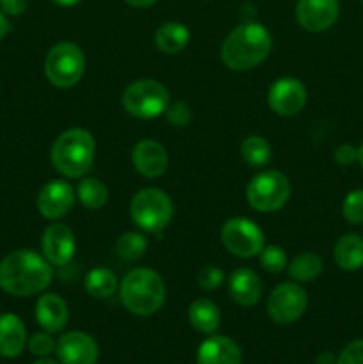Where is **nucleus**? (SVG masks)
I'll return each instance as SVG.
<instances>
[{
    "instance_id": "28",
    "label": "nucleus",
    "mask_w": 363,
    "mask_h": 364,
    "mask_svg": "<svg viewBox=\"0 0 363 364\" xmlns=\"http://www.w3.org/2000/svg\"><path fill=\"white\" fill-rule=\"evenodd\" d=\"M146 249H148V240L139 231H125L116 240L117 256L127 262H135V259L142 258Z\"/></svg>"
},
{
    "instance_id": "29",
    "label": "nucleus",
    "mask_w": 363,
    "mask_h": 364,
    "mask_svg": "<svg viewBox=\"0 0 363 364\" xmlns=\"http://www.w3.org/2000/svg\"><path fill=\"white\" fill-rule=\"evenodd\" d=\"M258 259L262 269L269 274H281L283 270H287L288 267V258L285 249L274 244L265 245V247L260 251Z\"/></svg>"
},
{
    "instance_id": "37",
    "label": "nucleus",
    "mask_w": 363,
    "mask_h": 364,
    "mask_svg": "<svg viewBox=\"0 0 363 364\" xmlns=\"http://www.w3.org/2000/svg\"><path fill=\"white\" fill-rule=\"evenodd\" d=\"M315 363L317 364H337V355L333 354V352H320L319 355L315 358Z\"/></svg>"
},
{
    "instance_id": "21",
    "label": "nucleus",
    "mask_w": 363,
    "mask_h": 364,
    "mask_svg": "<svg viewBox=\"0 0 363 364\" xmlns=\"http://www.w3.org/2000/svg\"><path fill=\"white\" fill-rule=\"evenodd\" d=\"M337 267L345 272H356L363 267V238L358 233H345L337 240L333 249Z\"/></svg>"
},
{
    "instance_id": "7",
    "label": "nucleus",
    "mask_w": 363,
    "mask_h": 364,
    "mask_svg": "<svg viewBox=\"0 0 363 364\" xmlns=\"http://www.w3.org/2000/svg\"><path fill=\"white\" fill-rule=\"evenodd\" d=\"M85 57L80 46L71 41H60L48 50L45 59L46 80L59 89H70L82 80Z\"/></svg>"
},
{
    "instance_id": "3",
    "label": "nucleus",
    "mask_w": 363,
    "mask_h": 364,
    "mask_svg": "<svg viewBox=\"0 0 363 364\" xmlns=\"http://www.w3.org/2000/svg\"><path fill=\"white\" fill-rule=\"evenodd\" d=\"M96 156V142L91 132L70 128L53 141L50 162L66 180H80L91 171Z\"/></svg>"
},
{
    "instance_id": "2",
    "label": "nucleus",
    "mask_w": 363,
    "mask_h": 364,
    "mask_svg": "<svg viewBox=\"0 0 363 364\" xmlns=\"http://www.w3.org/2000/svg\"><path fill=\"white\" fill-rule=\"evenodd\" d=\"M273 48V36L260 21L237 25L221 45V60L231 71H249L262 64Z\"/></svg>"
},
{
    "instance_id": "23",
    "label": "nucleus",
    "mask_w": 363,
    "mask_h": 364,
    "mask_svg": "<svg viewBox=\"0 0 363 364\" xmlns=\"http://www.w3.org/2000/svg\"><path fill=\"white\" fill-rule=\"evenodd\" d=\"M155 46L162 53L167 55H177L182 50H185V46L191 41V32L180 21H167L162 23L155 31Z\"/></svg>"
},
{
    "instance_id": "26",
    "label": "nucleus",
    "mask_w": 363,
    "mask_h": 364,
    "mask_svg": "<svg viewBox=\"0 0 363 364\" xmlns=\"http://www.w3.org/2000/svg\"><path fill=\"white\" fill-rule=\"evenodd\" d=\"M287 270L290 279L295 281V283H310V281H315L322 274L324 263L315 252H301L292 262H288Z\"/></svg>"
},
{
    "instance_id": "4",
    "label": "nucleus",
    "mask_w": 363,
    "mask_h": 364,
    "mask_svg": "<svg viewBox=\"0 0 363 364\" xmlns=\"http://www.w3.org/2000/svg\"><path fill=\"white\" fill-rule=\"evenodd\" d=\"M120 301L128 313L135 316H152L166 302V283L159 272L139 267L125 274L120 281Z\"/></svg>"
},
{
    "instance_id": "1",
    "label": "nucleus",
    "mask_w": 363,
    "mask_h": 364,
    "mask_svg": "<svg viewBox=\"0 0 363 364\" xmlns=\"http://www.w3.org/2000/svg\"><path fill=\"white\" fill-rule=\"evenodd\" d=\"M52 279V265L32 249H18L0 262V288L14 297L43 294Z\"/></svg>"
},
{
    "instance_id": "24",
    "label": "nucleus",
    "mask_w": 363,
    "mask_h": 364,
    "mask_svg": "<svg viewBox=\"0 0 363 364\" xmlns=\"http://www.w3.org/2000/svg\"><path fill=\"white\" fill-rule=\"evenodd\" d=\"M75 194L80 205L88 210H102L109 201V188L95 176H82Z\"/></svg>"
},
{
    "instance_id": "38",
    "label": "nucleus",
    "mask_w": 363,
    "mask_h": 364,
    "mask_svg": "<svg viewBox=\"0 0 363 364\" xmlns=\"http://www.w3.org/2000/svg\"><path fill=\"white\" fill-rule=\"evenodd\" d=\"M9 31H11L9 16H6V14L0 11V41H2L7 34H9Z\"/></svg>"
},
{
    "instance_id": "8",
    "label": "nucleus",
    "mask_w": 363,
    "mask_h": 364,
    "mask_svg": "<svg viewBox=\"0 0 363 364\" xmlns=\"http://www.w3.org/2000/svg\"><path fill=\"white\" fill-rule=\"evenodd\" d=\"M292 194L288 178L274 169L262 171L249 180L246 199L249 206L260 213H274L283 208Z\"/></svg>"
},
{
    "instance_id": "30",
    "label": "nucleus",
    "mask_w": 363,
    "mask_h": 364,
    "mask_svg": "<svg viewBox=\"0 0 363 364\" xmlns=\"http://www.w3.org/2000/svg\"><path fill=\"white\" fill-rule=\"evenodd\" d=\"M342 215L352 226L363 224V188L351 191L342 201Z\"/></svg>"
},
{
    "instance_id": "32",
    "label": "nucleus",
    "mask_w": 363,
    "mask_h": 364,
    "mask_svg": "<svg viewBox=\"0 0 363 364\" xmlns=\"http://www.w3.org/2000/svg\"><path fill=\"white\" fill-rule=\"evenodd\" d=\"M164 116H166L167 123H169L171 127L184 128L192 121V109L191 105L185 102H169Z\"/></svg>"
},
{
    "instance_id": "14",
    "label": "nucleus",
    "mask_w": 363,
    "mask_h": 364,
    "mask_svg": "<svg viewBox=\"0 0 363 364\" xmlns=\"http://www.w3.org/2000/svg\"><path fill=\"white\" fill-rule=\"evenodd\" d=\"M56 355L60 364H96L100 348L95 338L88 333L70 331L57 340Z\"/></svg>"
},
{
    "instance_id": "34",
    "label": "nucleus",
    "mask_w": 363,
    "mask_h": 364,
    "mask_svg": "<svg viewBox=\"0 0 363 364\" xmlns=\"http://www.w3.org/2000/svg\"><path fill=\"white\" fill-rule=\"evenodd\" d=\"M337 364H363V338L345 345L337 355Z\"/></svg>"
},
{
    "instance_id": "11",
    "label": "nucleus",
    "mask_w": 363,
    "mask_h": 364,
    "mask_svg": "<svg viewBox=\"0 0 363 364\" xmlns=\"http://www.w3.org/2000/svg\"><path fill=\"white\" fill-rule=\"evenodd\" d=\"M75 188L71 187L66 178L50 180L39 188L36 206L38 212L48 220H59L71 212L75 205Z\"/></svg>"
},
{
    "instance_id": "31",
    "label": "nucleus",
    "mask_w": 363,
    "mask_h": 364,
    "mask_svg": "<svg viewBox=\"0 0 363 364\" xmlns=\"http://www.w3.org/2000/svg\"><path fill=\"white\" fill-rule=\"evenodd\" d=\"M224 283V272L216 265H205L196 274V284L203 291H214Z\"/></svg>"
},
{
    "instance_id": "35",
    "label": "nucleus",
    "mask_w": 363,
    "mask_h": 364,
    "mask_svg": "<svg viewBox=\"0 0 363 364\" xmlns=\"http://www.w3.org/2000/svg\"><path fill=\"white\" fill-rule=\"evenodd\" d=\"M333 160L338 164V166H344V167L352 166L354 162H358V148L344 142V144H340L337 149H335Z\"/></svg>"
},
{
    "instance_id": "15",
    "label": "nucleus",
    "mask_w": 363,
    "mask_h": 364,
    "mask_svg": "<svg viewBox=\"0 0 363 364\" xmlns=\"http://www.w3.org/2000/svg\"><path fill=\"white\" fill-rule=\"evenodd\" d=\"M77 252L75 235L66 224L53 223L43 231L41 255L52 267H64L73 259Z\"/></svg>"
},
{
    "instance_id": "33",
    "label": "nucleus",
    "mask_w": 363,
    "mask_h": 364,
    "mask_svg": "<svg viewBox=\"0 0 363 364\" xmlns=\"http://www.w3.org/2000/svg\"><path fill=\"white\" fill-rule=\"evenodd\" d=\"M56 343L57 341L53 340L52 334L46 333V331L32 334L27 340L28 350H31V354L38 355V358H48L50 354H53L56 352Z\"/></svg>"
},
{
    "instance_id": "43",
    "label": "nucleus",
    "mask_w": 363,
    "mask_h": 364,
    "mask_svg": "<svg viewBox=\"0 0 363 364\" xmlns=\"http://www.w3.org/2000/svg\"><path fill=\"white\" fill-rule=\"evenodd\" d=\"M362 4H363V0H362Z\"/></svg>"
},
{
    "instance_id": "20",
    "label": "nucleus",
    "mask_w": 363,
    "mask_h": 364,
    "mask_svg": "<svg viewBox=\"0 0 363 364\" xmlns=\"http://www.w3.org/2000/svg\"><path fill=\"white\" fill-rule=\"evenodd\" d=\"M27 340V329L20 316L13 313L0 315V355L2 358H18L23 352Z\"/></svg>"
},
{
    "instance_id": "19",
    "label": "nucleus",
    "mask_w": 363,
    "mask_h": 364,
    "mask_svg": "<svg viewBox=\"0 0 363 364\" xmlns=\"http://www.w3.org/2000/svg\"><path fill=\"white\" fill-rule=\"evenodd\" d=\"M70 320L68 302L57 294H43L36 302V322L43 331L56 334L64 331Z\"/></svg>"
},
{
    "instance_id": "17",
    "label": "nucleus",
    "mask_w": 363,
    "mask_h": 364,
    "mask_svg": "<svg viewBox=\"0 0 363 364\" xmlns=\"http://www.w3.org/2000/svg\"><path fill=\"white\" fill-rule=\"evenodd\" d=\"M228 294L242 308H253L262 301L263 283L258 274L248 267L235 269L228 277Z\"/></svg>"
},
{
    "instance_id": "5",
    "label": "nucleus",
    "mask_w": 363,
    "mask_h": 364,
    "mask_svg": "<svg viewBox=\"0 0 363 364\" xmlns=\"http://www.w3.org/2000/svg\"><path fill=\"white\" fill-rule=\"evenodd\" d=\"M174 206L169 196L157 187L141 188L130 201V217L139 230L146 233H160L169 226Z\"/></svg>"
},
{
    "instance_id": "9",
    "label": "nucleus",
    "mask_w": 363,
    "mask_h": 364,
    "mask_svg": "<svg viewBox=\"0 0 363 364\" xmlns=\"http://www.w3.org/2000/svg\"><path fill=\"white\" fill-rule=\"evenodd\" d=\"M221 242L230 255L248 259L258 256L265 247V235L255 220L231 217L221 228Z\"/></svg>"
},
{
    "instance_id": "39",
    "label": "nucleus",
    "mask_w": 363,
    "mask_h": 364,
    "mask_svg": "<svg viewBox=\"0 0 363 364\" xmlns=\"http://www.w3.org/2000/svg\"><path fill=\"white\" fill-rule=\"evenodd\" d=\"M125 2L132 7H137V9H146V7H152L159 0H125Z\"/></svg>"
},
{
    "instance_id": "6",
    "label": "nucleus",
    "mask_w": 363,
    "mask_h": 364,
    "mask_svg": "<svg viewBox=\"0 0 363 364\" xmlns=\"http://www.w3.org/2000/svg\"><path fill=\"white\" fill-rule=\"evenodd\" d=\"M171 102L169 89L155 78H141L125 87L121 103L130 116L137 119H153L166 112Z\"/></svg>"
},
{
    "instance_id": "12",
    "label": "nucleus",
    "mask_w": 363,
    "mask_h": 364,
    "mask_svg": "<svg viewBox=\"0 0 363 364\" xmlns=\"http://www.w3.org/2000/svg\"><path fill=\"white\" fill-rule=\"evenodd\" d=\"M306 102H308L306 85L294 77L278 78L267 92V103H269L270 110L283 117H290L301 112Z\"/></svg>"
},
{
    "instance_id": "10",
    "label": "nucleus",
    "mask_w": 363,
    "mask_h": 364,
    "mask_svg": "<svg viewBox=\"0 0 363 364\" xmlns=\"http://www.w3.org/2000/svg\"><path fill=\"white\" fill-rule=\"evenodd\" d=\"M308 308V295L306 290L295 281L281 283L270 291L267 299V313L270 320L280 326L295 323Z\"/></svg>"
},
{
    "instance_id": "42",
    "label": "nucleus",
    "mask_w": 363,
    "mask_h": 364,
    "mask_svg": "<svg viewBox=\"0 0 363 364\" xmlns=\"http://www.w3.org/2000/svg\"><path fill=\"white\" fill-rule=\"evenodd\" d=\"M358 164L362 166V169H363V142L359 144V148H358Z\"/></svg>"
},
{
    "instance_id": "22",
    "label": "nucleus",
    "mask_w": 363,
    "mask_h": 364,
    "mask_svg": "<svg viewBox=\"0 0 363 364\" xmlns=\"http://www.w3.org/2000/svg\"><path fill=\"white\" fill-rule=\"evenodd\" d=\"M189 323L194 331L201 334H216L221 327V311L210 299H196L191 302L187 311Z\"/></svg>"
},
{
    "instance_id": "18",
    "label": "nucleus",
    "mask_w": 363,
    "mask_h": 364,
    "mask_svg": "<svg viewBox=\"0 0 363 364\" xmlns=\"http://www.w3.org/2000/svg\"><path fill=\"white\" fill-rule=\"evenodd\" d=\"M242 350L235 340L221 334H210L198 347L196 364H241Z\"/></svg>"
},
{
    "instance_id": "25",
    "label": "nucleus",
    "mask_w": 363,
    "mask_h": 364,
    "mask_svg": "<svg viewBox=\"0 0 363 364\" xmlns=\"http://www.w3.org/2000/svg\"><path fill=\"white\" fill-rule=\"evenodd\" d=\"M84 288L91 297L109 299L117 291L120 281H117L116 274L112 270L105 269V267H96V269L89 270L85 274Z\"/></svg>"
},
{
    "instance_id": "27",
    "label": "nucleus",
    "mask_w": 363,
    "mask_h": 364,
    "mask_svg": "<svg viewBox=\"0 0 363 364\" xmlns=\"http://www.w3.org/2000/svg\"><path fill=\"white\" fill-rule=\"evenodd\" d=\"M241 155L251 167H265L273 159V148L262 135H248L241 144Z\"/></svg>"
},
{
    "instance_id": "40",
    "label": "nucleus",
    "mask_w": 363,
    "mask_h": 364,
    "mask_svg": "<svg viewBox=\"0 0 363 364\" xmlns=\"http://www.w3.org/2000/svg\"><path fill=\"white\" fill-rule=\"evenodd\" d=\"M53 4H57V6L60 7H73L77 6V4H80L82 0H52Z\"/></svg>"
},
{
    "instance_id": "13",
    "label": "nucleus",
    "mask_w": 363,
    "mask_h": 364,
    "mask_svg": "<svg viewBox=\"0 0 363 364\" xmlns=\"http://www.w3.org/2000/svg\"><path fill=\"white\" fill-rule=\"evenodd\" d=\"M338 14V0H298L295 4V20L305 31L313 34L330 31L337 23Z\"/></svg>"
},
{
    "instance_id": "41",
    "label": "nucleus",
    "mask_w": 363,
    "mask_h": 364,
    "mask_svg": "<svg viewBox=\"0 0 363 364\" xmlns=\"http://www.w3.org/2000/svg\"><path fill=\"white\" fill-rule=\"evenodd\" d=\"M34 364H60V363L56 361V359H50V358H39Z\"/></svg>"
},
{
    "instance_id": "16",
    "label": "nucleus",
    "mask_w": 363,
    "mask_h": 364,
    "mask_svg": "<svg viewBox=\"0 0 363 364\" xmlns=\"http://www.w3.org/2000/svg\"><path fill=\"white\" fill-rule=\"evenodd\" d=\"M132 164L141 176L153 180L166 173L169 166V156L159 141L142 139L132 149Z\"/></svg>"
},
{
    "instance_id": "36",
    "label": "nucleus",
    "mask_w": 363,
    "mask_h": 364,
    "mask_svg": "<svg viewBox=\"0 0 363 364\" xmlns=\"http://www.w3.org/2000/svg\"><path fill=\"white\" fill-rule=\"evenodd\" d=\"M28 0H0V11L6 16H20L27 11Z\"/></svg>"
}]
</instances>
